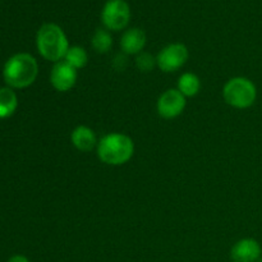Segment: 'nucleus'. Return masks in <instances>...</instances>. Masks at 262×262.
Returning <instances> with one entry per match:
<instances>
[{"label":"nucleus","instance_id":"f257e3e1","mask_svg":"<svg viewBox=\"0 0 262 262\" xmlns=\"http://www.w3.org/2000/svg\"><path fill=\"white\" fill-rule=\"evenodd\" d=\"M38 76L37 60L28 53H18L10 56L3 68V77L10 89H26Z\"/></svg>","mask_w":262,"mask_h":262},{"label":"nucleus","instance_id":"9d476101","mask_svg":"<svg viewBox=\"0 0 262 262\" xmlns=\"http://www.w3.org/2000/svg\"><path fill=\"white\" fill-rule=\"evenodd\" d=\"M146 45V33L141 28L133 27L125 31L120 38V48L127 55H138Z\"/></svg>","mask_w":262,"mask_h":262},{"label":"nucleus","instance_id":"f3484780","mask_svg":"<svg viewBox=\"0 0 262 262\" xmlns=\"http://www.w3.org/2000/svg\"><path fill=\"white\" fill-rule=\"evenodd\" d=\"M127 54H118V55H115L114 61H113V67L117 71H124L125 67H127Z\"/></svg>","mask_w":262,"mask_h":262},{"label":"nucleus","instance_id":"39448f33","mask_svg":"<svg viewBox=\"0 0 262 262\" xmlns=\"http://www.w3.org/2000/svg\"><path fill=\"white\" fill-rule=\"evenodd\" d=\"M130 20V8L125 0H107L101 10V22L107 31H122Z\"/></svg>","mask_w":262,"mask_h":262},{"label":"nucleus","instance_id":"dca6fc26","mask_svg":"<svg viewBox=\"0 0 262 262\" xmlns=\"http://www.w3.org/2000/svg\"><path fill=\"white\" fill-rule=\"evenodd\" d=\"M156 66V58H154L151 54L148 53H141L138 54L137 58H136V67L140 72L143 73H148L154 69V67Z\"/></svg>","mask_w":262,"mask_h":262},{"label":"nucleus","instance_id":"6ab92c4d","mask_svg":"<svg viewBox=\"0 0 262 262\" xmlns=\"http://www.w3.org/2000/svg\"><path fill=\"white\" fill-rule=\"evenodd\" d=\"M257 262H262V256H261L260 258H258V261H257Z\"/></svg>","mask_w":262,"mask_h":262},{"label":"nucleus","instance_id":"ddd939ff","mask_svg":"<svg viewBox=\"0 0 262 262\" xmlns=\"http://www.w3.org/2000/svg\"><path fill=\"white\" fill-rule=\"evenodd\" d=\"M178 90L184 97H193L201 90V81L194 73L187 72L183 73L178 79Z\"/></svg>","mask_w":262,"mask_h":262},{"label":"nucleus","instance_id":"2eb2a0df","mask_svg":"<svg viewBox=\"0 0 262 262\" xmlns=\"http://www.w3.org/2000/svg\"><path fill=\"white\" fill-rule=\"evenodd\" d=\"M64 61L73 67L74 69H82L89 63V54L82 46H71L64 56Z\"/></svg>","mask_w":262,"mask_h":262},{"label":"nucleus","instance_id":"7ed1b4c3","mask_svg":"<svg viewBox=\"0 0 262 262\" xmlns=\"http://www.w3.org/2000/svg\"><path fill=\"white\" fill-rule=\"evenodd\" d=\"M36 46L45 60L58 63L64 59L67 51L71 48L67 35L60 26L55 23H45L41 26L36 35Z\"/></svg>","mask_w":262,"mask_h":262},{"label":"nucleus","instance_id":"f03ea898","mask_svg":"<svg viewBox=\"0 0 262 262\" xmlns=\"http://www.w3.org/2000/svg\"><path fill=\"white\" fill-rule=\"evenodd\" d=\"M97 156L106 165L119 166L128 163L135 154V142L124 133H107L97 143Z\"/></svg>","mask_w":262,"mask_h":262},{"label":"nucleus","instance_id":"0eeeda50","mask_svg":"<svg viewBox=\"0 0 262 262\" xmlns=\"http://www.w3.org/2000/svg\"><path fill=\"white\" fill-rule=\"evenodd\" d=\"M186 97L176 89H169L160 95L156 104L159 115L164 119H174L186 109Z\"/></svg>","mask_w":262,"mask_h":262},{"label":"nucleus","instance_id":"20e7f679","mask_svg":"<svg viewBox=\"0 0 262 262\" xmlns=\"http://www.w3.org/2000/svg\"><path fill=\"white\" fill-rule=\"evenodd\" d=\"M225 102L235 109H247L252 106L257 97L255 83L246 77L230 78L223 87Z\"/></svg>","mask_w":262,"mask_h":262},{"label":"nucleus","instance_id":"a211bd4d","mask_svg":"<svg viewBox=\"0 0 262 262\" xmlns=\"http://www.w3.org/2000/svg\"><path fill=\"white\" fill-rule=\"evenodd\" d=\"M8 262H30V260L23 255H14L8 260Z\"/></svg>","mask_w":262,"mask_h":262},{"label":"nucleus","instance_id":"4468645a","mask_svg":"<svg viewBox=\"0 0 262 262\" xmlns=\"http://www.w3.org/2000/svg\"><path fill=\"white\" fill-rule=\"evenodd\" d=\"M91 45L96 53H109L113 46V37L110 31H107L106 28H97L94 35H92Z\"/></svg>","mask_w":262,"mask_h":262},{"label":"nucleus","instance_id":"9b49d317","mask_svg":"<svg viewBox=\"0 0 262 262\" xmlns=\"http://www.w3.org/2000/svg\"><path fill=\"white\" fill-rule=\"evenodd\" d=\"M71 141L72 145L81 152H90L97 147L99 143L95 132L87 125H78L74 128L71 133Z\"/></svg>","mask_w":262,"mask_h":262},{"label":"nucleus","instance_id":"6e6552de","mask_svg":"<svg viewBox=\"0 0 262 262\" xmlns=\"http://www.w3.org/2000/svg\"><path fill=\"white\" fill-rule=\"evenodd\" d=\"M77 82V69L61 60L54 64L50 72V83L56 91H71Z\"/></svg>","mask_w":262,"mask_h":262},{"label":"nucleus","instance_id":"f8f14e48","mask_svg":"<svg viewBox=\"0 0 262 262\" xmlns=\"http://www.w3.org/2000/svg\"><path fill=\"white\" fill-rule=\"evenodd\" d=\"M18 106V97L14 90L10 87L0 89V119L12 117Z\"/></svg>","mask_w":262,"mask_h":262},{"label":"nucleus","instance_id":"423d86ee","mask_svg":"<svg viewBox=\"0 0 262 262\" xmlns=\"http://www.w3.org/2000/svg\"><path fill=\"white\" fill-rule=\"evenodd\" d=\"M188 56V49L184 43H169L156 56V66L165 73H173L187 63Z\"/></svg>","mask_w":262,"mask_h":262},{"label":"nucleus","instance_id":"1a4fd4ad","mask_svg":"<svg viewBox=\"0 0 262 262\" xmlns=\"http://www.w3.org/2000/svg\"><path fill=\"white\" fill-rule=\"evenodd\" d=\"M262 256L260 243L253 238H243L238 241L230 250L233 262H257Z\"/></svg>","mask_w":262,"mask_h":262}]
</instances>
